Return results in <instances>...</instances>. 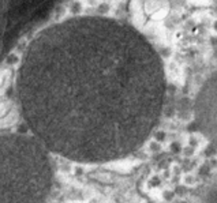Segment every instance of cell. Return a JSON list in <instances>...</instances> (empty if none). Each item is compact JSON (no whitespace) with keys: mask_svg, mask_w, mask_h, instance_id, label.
Returning a JSON list of instances; mask_svg holds the SVG:
<instances>
[{"mask_svg":"<svg viewBox=\"0 0 217 203\" xmlns=\"http://www.w3.org/2000/svg\"><path fill=\"white\" fill-rule=\"evenodd\" d=\"M17 86L22 115L45 147L101 164L135 151L153 132L165 74L157 50L132 26L78 17L31 42Z\"/></svg>","mask_w":217,"mask_h":203,"instance_id":"6da1fadb","label":"cell"},{"mask_svg":"<svg viewBox=\"0 0 217 203\" xmlns=\"http://www.w3.org/2000/svg\"><path fill=\"white\" fill-rule=\"evenodd\" d=\"M41 142L21 134L0 136V203H44L52 166Z\"/></svg>","mask_w":217,"mask_h":203,"instance_id":"7a4b0ae2","label":"cell"},{"mask_svg":"<svg viewBox=\"0 0 217 203\" xmlns=\"http://www.w3.org/2000/svg\"><path fill=\"white\" fill-rule=\"evenodd\" d=\"M64 0H0V62L18 40Z\"/></svg>","mask_w":217,"mask_h":203,"instance_id":"3957f363","label":"cell"},{"mask_svg":"<svg viewBox=\"0 0 217 203\" xmlns=\"http://www.w3.org/2000/svg\"><path fill=\"white\" fill-rule=\"evenodd\" d=\"M194 119L206 139L217 146V70L205 80L197 93Z\"/></svg>","mask_w":217,"mask_h":203,"instance_id":"277c9868","label":"cell"},{"mask_svg":"<svg viewBox=\"0 0 217 203\" xmlns=\"http://www.w3.org/2000/svg\"><path fill=\"white\" fill-rule=\"evenodd\" d=\"M199 203H217V181L208 184L199 195Z\"/></svg>","mask_w":217,"mask_h":203,"instance_id":"5b68a950","label":"cell"}]
</instances>
